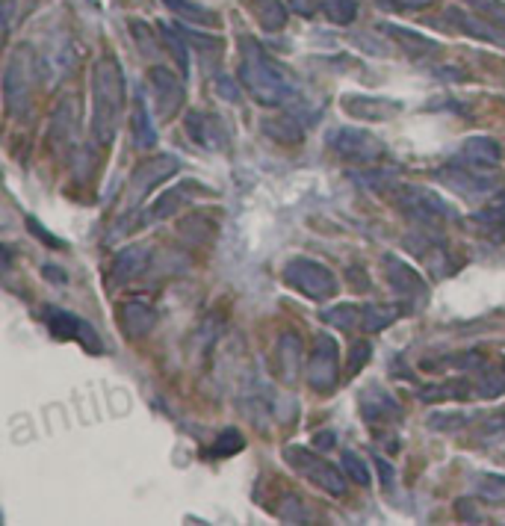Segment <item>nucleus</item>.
Masks as SVG:
<instances>
[{"mask_svg": "<svg viewBox=\"0 0 505 526\" xmlns=\"http://www.w3.org/2000/svg\"><path fill=\"white\" fill-rule=\"evenodd\" d=\"M281 458L287 461V468L296 476L308 479L310 485H317L320 491H325L328 497H346L349 476L343 473L340 465H331L325 456H320V449H310V447H301V444H287L281 449Z\"/></svg>", "mask_w": 505, "mask_h": 526, "instance_id": "nucleus-3", "label": "nucleus"}, {"mask_svg": "<svg viewBox=\"0 0 505 526\" xmlns=\"http://www.w3.org/2000/svg\"><path fill=\"white\" fill-rule=\"evenodd\" d=\"M124 112V71L112 57H100L92 66V136L100 148H110L119 136Z\"/></svg>", "mask_w": 505, "mask_h": 526, "instance_id": "nucleus-2", "label": "nucleus"}, {"mask_svg": "<svg viewBox=\"0 0 505 526\" xmlns=\"http://www.w3.org/2000/svg\"><path fill=\"white\" fill-rule=\"evenodd\" d=\"M473 225H479L485 234H505V193H497L494 198H488L485 207H479L473 216H470Z\"/></svg>", "mask_w": 505, "mask_h": 526, "instance_id": "nucleus-27", "label": "nucleus"}, {"mask_svg": "<svg viewBox=\"0 0 505 526\" xmlns=\"http://www.w3.org/2000/svg\"><path fill=\"white\" fill-rule=\"evenodd\" d=\"M346 178L355 186H363V190L384 193L390 186L399 184V172L396 169H358V172H346Z\"/></svg>", "mask_w": 505, "mask_h": 526, "instance_id": "nucleus-31", "label": "nucleus"}, {"mask_svg": "<svg viewBox=\"0 0 505 526\" xmlns=\"http://www.w3.org/2000/svg\"><path fill=\"white\" fill-rule=\"evenodd\" d=\"M163 6L172 9L174 16H181V18H189L193 24H213L216 21V12H210L207 6H201L195 4V0H163Z\"/></svg>", "mask_w": 505, "mask_h": 526, "instance_id": "nucleus-34", "label": "nucleus"}, {"mask_svg": "<svg viewBox=\"0 0 505 526\" xmlns=\"http://www.w3.org/2000/svg\"><path fill=\"white\" fill-rule=\"evenodd\" d=\"M435 178L444 184L449 193L464 198L467 205H482L500 193V184L494 174L479 172V166H470V163H464L461 157L447 163V166H440L435 172Z\"/></svg>", "mask_w": 505, "mask_h": 526, "instance_id": "nucleus-7", "label": "nucleus"}, {"mask_svg": "<svg viewBox=\"0 0 505 526\" xmlns=\"http://www.w3.org/2000/svg\"><path fill=\"white\" fill-rule=\"evenodd\" d=\"M340 107H343L352 119L358 121H390L402 112V104L394 98H382V95H343L340 98Z\"/></svg>", "mask_w": 505, "mask_h": 526, "instance_id": "nucleus-17", "label": "nucleus"}, {"mask_svg": "<svg viewBox=\"0 0 505 526\" xmlns=\"http://www.w3.org/2000/svg\"><path fill=\"white\" fill-rule=\"evenodd\" d=\"M251 12L260 24V30L267 33H278L287 27V6L284 0H251Z\"/></svg>", "mask_w": 505, "mask_h": 526, "instance_id": "nucleus-29", "label": "nucleus"}, {"mask_svg": "<svg viewBox=\"0 0 505 526\" xmlns=\"http://www.w3.org/2000/svg\"><path fill=\"white\" fill-rule=\"evenodd\" d=\"M476 491L490 497V500H502V497H505V476L479 473V476H476Z\"/></svg>", "mask_w": 505, "mask_h": 526, "instance_id": "nucleus-40", "label": "nucleus"}, {"mask_svg": "<svg viewBox=\"0 0 505 526\" xmlns=\"http://www.w3.org/2000/svg\"><path fill=\"white\" fill-rule=\"evenodd\" d=\"M287 6L301 18H310L313 12H317V4H313V0H287Z\"/></svg>", "mask_w": 505, "mask_h": 526, "instance_id": "nucleus-47", "label": "nucleus"}, {"mask_svg": "<svg viewBox=\"0 0 505 526\" xmlns=\"http://www.w3.org/2000/svg\"><path fill=\"white\" fill-rule=\"evenodd\" d=\"M334 444H337L334 432H317V435H313V447H317V449H331Z\"/></svg>", "mask_w": 505, "mask_h": 526, "instance_id": "nucleus-48", "label": "nucleus"}, {"mask_svg": "<svg viewBox=\"0 0 505 526\" xmlns=\"http://www.w3.org/2000/svg\"><path fill=\"white\" fill-rule=\"evenodd\" d=\"M447 18L456 30H461L464 36H470L476 42H488V45H500L505 47V30L497 27L494 21H488L485 16H473V12H464L461 6H449L447 9Z\"/></svg>", "mask_w": 505, "mask_h": 526, "instance_id": "nucleus-18", "label": "nucleus"}, {"mask_svg": "<svg viewBox=\"0 0 505 526\" xmlns=\"http://www.w3.org/2000/svg\"><path fill=\"white\" fill-rule=\"evenodd\" d=\"M373 461H375V468H378V476H382L384 491H394V482H396V470H394V465H390L387 458L378 456V449L373 453Z\"/></svg>", "mask_w": 505, "mask_h": 526, "instance_id": "nucleus-45", "label": "nucleus"}, {"mask_svg": "<svg viewBox=\"0 0 505 526\" xmlns=\"http://www.w3.org/2000/svg\"><path fill=\"white\" fill-rule=\"evenodd\" d=\"M375 4L390 12H420L426 6H432L435 0H375Z\"/></svg>", "mask_w": 505, "mask_h": 526, "instance_id": "nucleus-44", "label": "nucleus"}, {"mask_svg": "<svg viewBox=\"0 0 505 526\" xmlns=\"http://www.w3.org/2000/svg\"><path fill=\"white\" fill-rule=\"evenodd\" d=\"M464 4L505 30V0H464Z\"/></svg>", "mask_w": 505, "mask_h": 526, "instance_id": "nucleus-39", "label": "nucleus"}, {"mask_svg": "<svg viewBox=\"0 0 505 526\" xmlns=\"http://www.w3.org/2000/svg\"><path fill=\"white\" fill-rule=\"evenodd\" d=\"M340 468H343V473H346L358 488H370V485H373V476H370L367 461H363L358 453H352V449H346V453L340 456Z\"/></svg>", "mask_w": 505, "mask_h": 526, "instance_id": "nucleus-37", "label": "nucleus"}, {"mask_svg": "<svg viewBox=\"0 0 505 526\" xmlns=\"http://www.w3.org/2000/svg\"><path fill=\"white\" fill-rule=\"evenodd\" d=\"M36 86H39V59H36L33 47L21 45L12 51L4 71V101L9 116H27Z\"/></svg>", "mask_w": 505, "mask_h": 526, "instance_id": "nucleus-4", "label": "nucleus"}, {"mask_svg": "<svg viewBox=\"0 0 505 526\" xmlns=\"http://www.w3.org/2000/svg\"><path fill=\"white\" fill-rule=\"evenodd\" d=\"M458 157L464 163H470V166L494 169V166H500V160H502V148L497 145V140H490V136H467Z\"/></svg>", "mask_w": 505, "mask_h": 526, "instance_id": "nucleus-25", "label": "nucleus"}, {"mask_svg": "<svg viewBox=\"0 0 505 526\" xmlns=\"http://www.w3.org/2000/svg\"><path fill=\"white\" fill-rule=\"evenodd\" d=\"M246 449V437L239 429H222L219 437L213 441V449H210V456L213 458H231L237 453H243Z\"/></svg>", "mask_w": 505, "mask_h": 526, "instance_id": "nucleus-36", "label": "nucleus"}, {"mask_svg": "<svg viewBox=\"0 0 505 526\" xmlns=\"http://www.w3.org/2000/svg\"><path fill=\"white\" fill-rule=\"evenodd\" d=\"M275 518L284 521V523H305L308 521V509L293 491H287L284 500H281V506H275Z\"/></svg>", "mask_w": 505, "mask_h": 526, "instance_id": "nucleus-38", "label": "nucleus"}, {"mask_svg": "<svg viewBox=\"0 0 505 526\" xmlns=\"http://www.w3.org/2000/svg\"><path fill=\"white\" fill-rule=\"evenodd\" d=\"M151 263V246L148 243H133L128 248H121L116 255V263H112V281L116 284H128L136 281L139 275L148 269Z\"/></svg>", "mask_w": 505, "mask_h": 526, "instance_id": "nucleus-21", "label": "nucleus"}, {"mask_svg": "<svg viewBox=\"0 0 505 526\" xmlns=\"http://www.w3.org/2000/svg\"><path fill=\"white\" fill-rule=\"evenodd\" d=\"M402 317V305H387V302H370V305H363V325L361 329L363 331H384L390 329L396 320Z\"/></svg>", "mask_w": 505, "mask_h": 526, "instance_id": "nucleus-30", "label": "nucleus"}, {"mask_svg": "<svg viewBox=\"0 0 505 526\" xmlns=\"http://www.w3.org/2000/svg\"><path fill=\"white\" fill-rule=\"evenodd\" d=\"M45 272V279H50L54 284H66L68 281V275H66V269H59V267H54V263H47V267L42 269Z\"/></svg>", "mask_w": 505, "mask_h": 526, "instance_id": "nucleus-49", "label": "nucleus"}, {"mask_svg": "<svg viewBox=\"0 0 505 526\" xmlns=\"http://www.w3.org/2000/svg\"><path fill=\"white\" fill-rule=\"evenodd\" d=\"M405 248L411 255H416L426 269L435 275V279H444V275L452 269L449 267V246L444 237L437 234V228H420L405 237Z\"/></svg>", "mask_w": 505, "mask_h": 526, "instance_id": "nucleus-14", "label": "nucleus"}, {"mask_svg": "<svg viewBox=\"0 0 505 526\" xmlns=\"http://www.w3.org/2000/svg\"><path fill=\"white\" fill-rule=\"evenodd\" d=\"M160 36H163V47H169L174 62L181 66V74H184V78H189V57H186V47H189V45H186V39L181 36V30H178V27H166V24H163Z\"/></svg>", "mask_w": 505, "mask_h": 526, "instance_id": "nucleus-35", "label": "nucleus"}, {"mask_svg": "<svg viewBox=\"0 0 505 526\" xmlns=\"http://www.w3.org/2000/svg\"><path fill=\"white\" fill-rule=\"evenodd\" d=\"M174 27L181 30L186 45H189V47H198V51H216L219 42H222V39H216V36H205V33H198L195 27H186V24H174Z\"/></svg>", "mask_w": 505, "mask_h": 526, "instance_id": "nucleus-41", "label": "nucleus"}, {"mask_svg": "<svg viewBox=\"0 0 505 526\" xmlns=\"http://www.w3.org/2000/svg\"><path fill=\"white\" fill-rule=\"evenodd\" d=\"M131 131H133V145L139 148V152H151V148L157 145V128H154V119H151V112H148V101H145L142 89L133 95Z\"/></svg>", "mask_w": 505, "mask_h": 526, "instance_id": "nucleus-23", "label": "nucleus"}, {"mask_svg": "<svg viewBox=\"0 0 505 526\" xmlns=\"http://www.w3.org/2000/svg\"><path fill=\"white\" fill-rule=\"evenodd\" d=\"M160 320L157 308L148 302V299H124L119 305V322H121V331L131 337V341H142V337L154 329Z\"/></svg>", "mask_w": 505, "mask_h": 526, "instance_id": "nucleus-20", "label": "nucleus"}, {"mask_svg": "<svg viewBox=\"0 0 505 526\" xmlns=\"http://www.w3.org/2000/svg\"><path fill=\"white\" fill-rule=\"evenodd\" d=\"M320 12L337 27H349L358 18V4L355 0H320Z\"/></svg>", "mask_w": 505, "mask_h": 526, "instance_id": "nucleus-33", "label": "nucleus"}, {"mask_svg": "<svg viewBox=\"0 0 505 526\" xmlns=\"http://www.w3.org/2000/svg\"><path fill=\"white\" fill-rule=\"evenodd\" d=\"M281 279L287 287H293L296 293L310 299V302H328V299L340 293L337 275L313 258H289L281 269Z\"/></svg>", "mask_w": 505, "mask_h": 526, "instance_id": "nucleus-5", "label": "nucleus"}, {"mask_svg": "<svg viewBox=\"0 0 505 526\" xmlns=\"http://www.w3.org/2000/svg\"><path fill=\"white\" fill-rule=\"evenodd\" d=\"M45 325L47 331L57 337V341H71V343H80L86 352L92 355H104V341L100 334L92 329L89 322L83 317L71 314V310H62V308H45Z\"/></svg>", "mask_w": 505, "mask_h": 526, "instance_id": "nucleus-11", "label": "nucleus"}, {"mask_svg": "<svg viewBox=\"0 0 505 526\" xmlns=\"http://www.w3.org/2000/svg\"><path fill=\"white\" fill-rule=\"evenodd\" d=\"M320 320L337 331H355L363 325V305H331L320 310Z\"/></svg>", "mask_w": 505, "mask_h": 526, "instance_id": "nucleus-28", "label": "nucleus"}, {"mask_svg": "<svg viewBox=\"0 0 505 526\" xmlns=\"http://www.w3.org/2000/svg\"><path fill=\"white\" fill-rule=\"evenodd\" d=\"M239 86L251 95V101H258L260 107H272V110H284L293 107L299 101V80L293 78V71L284 68L275 57L263 51V45L255 39L239 42Z\"/></svg>", "mask_w": 505, "mask_h": 526, "instance_id": "nucleus-1", "label": "nucleus"}, {"mask_svg": "<svg viewBox=\"0 0 505 526\" xmlns=\"http://www.w3.org/2000/svg\"><path fill=\"white\" fill-rule=\"evenodd\" d=\"M148 89L157 101V112L166 121H172L181 112L184 101H186V89L184 80L166 66H151L148 68Z\"/></svg>", "mask_w": 505, "mask_h": 526, "instance_id": "nucleus-13", "label": "nucleus"}, {"mask_svg": "<svg viewBox=\"0 0 505 526\" xmlns=\"http://www.w3.org/2000/svg\"><path fill=\"white\" fill-rule=\"evenodd\" d=\"M378 30H382L384 36H390V39H394L402 47V51L411 54V57H432V54L440 51V45L435 39H428V36L416 33L411 27H399V24H382Z\"/></svg>", "mask_w": 505, "mask_h": 526, "instance_id": "nucleus-24", "label": "nucleus"}, {"mask_svg": "<svg viewBox=\"0 0 505 526\" xmlns=\"http://www.w3.org/2000/svg\"><path fill=\"white\" fill-rule=\"evenodd\" d=\"M263 136H269L278 145H299L305 140V124L296 112H278V116H267L260 121Z\"/></svg>", "mask_w": 505, "mask_h": 526, "instance_id": "nucleus-22", "label": "nucleus"}, {"mask_svg": "<svg viewBox=\"0 0 505 526\" xmlns=\"http://www.w3.org/2000/svg\"><path fill=\"white\" fill-rule=\"evenodd\" d=\"M370 358H373V346L367 341H358L352 346V355H349V375H358L363 367H367Z\"/></svg>", "mask_w": 505, "mask_h": 526, "instance_id": "nucleus-43", "label": "nucleus"}, {"mask_svg": "<svg viewBox=\"0 0 505 526\" xmlns=\"http://www.w3.org/2000/svg\"><path fill=\"white\" fill-rule=\"evenodd\" d=\"M239 89H243V86H237L234 78H225V74L216 78V92L225 98V101H239Z\"/></svg>", "mask_w": 505, "mask_h": 526, "instance_id": "nucleus-46", "label": "nucleus"}, {"mask_svg": "<svg viewBox=\"0 0 505 526\" xmlns=\"http://www.w3.org/2000/svg\"><path fill=\"white\" fill-rule=\"evenodd\" d=\"M358 411H361L363 423H370V426H375V423L384 426V423L402 420V403L378 382L363 384L358 391Z\"/></svg>", "mask_w": 505, "mask_h": 526, "instance_id": "nucleus-15", "label": "nucleus"}, {"mask_svg": "<svg viewBox=\"0 0 505 526\" xmlns=\"http://www.w3.org/2000/svg\"><path fill=\"white\" fill-rule=\"evenodd\" d=\"M476 396V382L467 379V375H458V379L449 382H437V384H426L420 387L416 399L420 403H440V399H473Z\"/></svg>", "mask_w": 505, "mask_h": 526, "instance_id": "nucleus-26", "label": "nucleus"}, {"mask_svg": "<svg viewBox=\"0 0 505 526\" xmlns=\"http://www.w3.org/2000/svg\"><path fill=\"white\" fill-rule=\"evenodd\" d=\"M301 358H305V343L296 331H284L275 341V352H272V364L278 379L284 384H296L299 373H301Z\"/></svg>", "mask_w": 505, "mask_h": 526, "instance_id": "nucleus-19", "label": "nucleus"}, {"mask_svg": "<svg viewBox=\"0 0 505 526\" xmlns=\"http://www.w3.org/2000/svg\"><path fill=\"white\" fill-rule=\"evenodd\" d=\"M178 169H181V160L172 157V154L151 157V160L139 163V166L133 169V174H131V181H128V193H124V210H128V213L139 210V205H142L163 181H169L172 174H178Z\"/></svg>", "mask_w": 505, "mask_h": 526, "instance_id": "nucleus-9", "label": "nucleus"}, {"mask_svg": "<svg viewBox=\"0 0 505 526\" xmlns=\"http://www.w3.org/2000/svg\"><path fill=\"white\" fill-rule=\"evenodd\" d=\"M325 145L331 152L346 160V163H358V166H375L378 160L384 157V142L367 128H355V124H340L325 133Z\"/></svg>", "mask_w": 505, "mask_h": 526, "instance_id": "nucleus-8", "label": "nucleus"}, {"mask_svg": "<svg viewBox=\"0 0 505 526\" xmlns=\"http://www.w3.org/2000/svg\"><path fill=\"white\" fill-rule=\"evenodd\" d=\"M382 267H384V279L390 284V290H394L411 310L423 308L428 302V284H426L423 275L411 267V263L387 252L382 258Z\"/></svg>", "mask_w": 505, "mask_h": 526, "instance_id": "nucleus-12", "label": "nucleus"}, {"mask_svg": "<svg viewBox=\"0 0 505 526\" xmlns=\"http://www.w3.org/2000/svg\"><path fill=\"white\" fill-rule=\"evenodd\" d=\"M505 396V373L494 367L476 370V399H497Z\"/></svg>", "mask_w": 505, "mask_h": 526, "instance_id": "nucleus-32", "label": "nucleus"}, {"mask_svg": "<svg viewBox=\"0 0 505 526\" xmlns=\"http://www.w3.org/2000/svg\"><path fill=\"white\" fill-rule=\"evenodd\" d=\"M184 131L189 140L198 148H205V152H225V148H228V131H225L222 119L213 116V112L189 110L184 116Z\"/></svg>", "mask_w": 505, "mask_h": 526, "instance_id": "nucleus-16", "label": "nucleus"}, {"mask_svg": "<svg viewBox=\"0 0 505 526\" xmlns=\"http://www.w3.org/2000/svg\"><path fill=\"white\" fill-rule=\"evenodd\" d=\"M305 379L313 394H331L340 384V346L328 331H320L313 337Z\"/></svg>", "mask_w": 505, "mask_h": 526, "instance_id": "nucleus-10", "label": "nucleus"}, {"mask_svg": "<svg viewBox=\"0 0 505 526\" xmlns=\"http://www.w3.org/2000/svg\"><path fill=\"white\" fill-rule=\"evenodd\" d=\"M24 222H27V228H30V234L36 237V240H39V243H45L47 248H57V252H62V248H66V243H62L59 237H54V234H50V231H47L45 225H42L39 219H36V216H27Z\"/></svg>", "mask_w": 505, "mask_h": 526, "instance_id": "nucleus-42", "label": "nucleus"}, {"mask_svg": "<svg viewBox=\"0 0 505 526\" xmlns=\"http://www.w3.org/2000/svg\"><path fill=\"white\" fill-rule=\"evenodd\" d=\"M396 207L402 216H408L420 228H437L444 222H456L458 210L452 207L440 193L428 190V186H402L396 195Z\"/></svg>", "mask_w": 505, "mask_h": 526, "instance_id": "nucleus-6", "label": "nucleus"}]
</instances>
